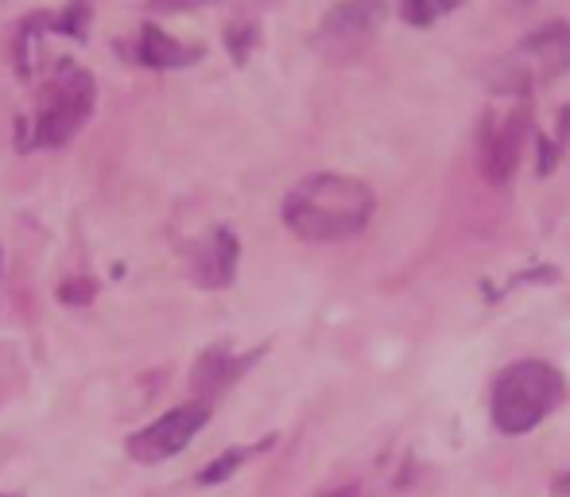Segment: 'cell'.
<instances>
[{
	"instance_id": "6",
	"label": "cell",
	"mask_w": 570,
	"mask_h": 497,
	"mask_svg": "<svg viewBox=\"0 0 570 497\" xmlns=\"http://www.w3.org/2000/svg\"><path fill=\"white\" fill-rule=\"evenodd\" d=\"M381 23H384L381 4H338L334 12H326L315 47L334 62L357 59V55L373 43Z\"/></svg>"
},
{
	"instance_id": "4",
	"label": "cell",
	"mask_w": 570,
	"mask_h": 497,
	"mask_svg": "<svg viewBox=\"0 0 570 497\" xmlns=\"http://www.w3.org/2000/svg\"><path fill=\"white\" fill-rule=\"evenodd\" d=\"M94 98H98L94 78L78 62H59V70H55V78L43 90V101L36 109L31 144L36 148H62L86 125V117L94 114Z\"/></svg>"
},
{
	"instance_id": "1",
	"label": "cell",
	"mask_w": 570,
	"mask_h": 497,
	"mask_svg": "<svg viewBox=\"0 0 570 497\" xmlns=\"http://www.w3.org/2000/svg\"><path fill=\"white\" fill-rule=\"evenodd\" d=\"M376 195L353 175H307L284 198V226L303 242H345L368 226Z\"/></svg>"
},
{
	"instance_id": "2",
	"label": "cell",
	"mask_w": 570,
	"mask_h": 497,
	"mask_svg": "<svg viewBox=\"0 0 570 497\" xmlns=\"http://www.w3.org/2000/svg\"><path fill=\"white\" fill-rule=\"evenodd\" d=\"M567 397V381L548 362H512L493 381V423L504 436H524L535 423H543Z\"/></svg>"
},
{
	"instance_id": "5",
	"label": "cell",
	"mask_w": 570,
	"mask_h": 497,
	"mask_svg": "<svg viewBox=\"0 0 570 497\" xmlns=\"http://www.w3.org/2000/svg\"><path fill=\"white\" fill-rule=\"evenodd\" d=\"M210 420V408L206 405H183L171 408L167 416H159L156 423H148L144 431H136L128 439V459L144 462V467H156V462H167L198 436Z\"/></svg>"
},
{
	"instance_id": "13",
	"label": "cell",
	"mask_w": 570,
	"mask_h": 497,
	"mask_svg": "<svg viewBox=\"0 0 570 497\" xmlns=\"http://www.w3.org/2000/svg\"><path fill=\"white\" fill-rule=\"evenodd\" d=\"M94 292H98V284H94V280H67V284L59 288V300L82 308V303L94 300Z\"/></svg>"
},
{
	"instance_id": "7",
	"label": "cell",
	"mask_w": 570,
	"mask_h": 497,
	"mask_svg": "<svg viewBox=\"0 0 570 497\" xmlns=\"http://www.w3.org/2000/svg\"><path fill=\"white\" fill-rule=\"evenodd\" d=\"M528 136V109L517 101L504 114H489L481 125V167L493 183H509L520 164V148Z\"/></svg>"
},
{
	"instance_id": "10",
	"label": "cell",
	"mask_w": 570,
	"mask_h": 497,
	"mask_svg": "<svg viewBox=\"0 0 570 497\" xmlns=\"http://www.w3.org/2000/svg\"><path fill=\"white\" fill-rule=\"evenodd\" d=\"M256 455V447H229L226 455H218V459L210 462V467L198 475V483L203 486H218V483H226L229 475H237V467L240 462H248Z\"/></svg>"
},
{
	"instance_id": "11",
	"label": "cell",
	"mask_w": 570,
	"mask_h": 497,
	"mask_svg": "<svg viewBox=\"0 0 570 497\" xmlns=\"http://www.w3.org/2000/svg\"><path fill=\"white\" fill-rule=\"evenodd\" d=\"M451 0H412V4H404V20L407 23H431V20H439V16H446L451 12Z\"/></svg>"
},
{
	"instance_id": "12",
	"label": "cell",
	"mask_w": 570,
	"mask_h": 497,
	"mask_svg": "<svg viewBox=\"0 0 570 497\" xmlns=\"http://www.w3.org/2000/svg\"><path fill=\"white\" fill-rule=\"evenodd\" d=\"M226 39H229V47H233V59L245 62V59H248V47H245V43H256V23H248V20L233 23Z\"/></svg>"
},
{
	"instance_id": "3",
	"label": "cell",
	"mask_w": 570,
	"mask_h": 497,
	"mask_svg": "<svg viewBox=\"0 0 570 497\" xmlns=\"http://www.w3.org/2000/svg\"><path fill=\"white\" fill-rule=\"evenodd\" d=\"M563 70H570V23L556 20L543 23L540 31H532L528 39H520L493 70V90L509 94V98L524 101L532 94V86L551 82Z\"/></svg>"
},
{
	"instance_id": "9",
	"label": "cell",
	"mask_w": 570,
	"mask_h": 497,
	"mask_svg": "<svg viewBox=\"0 0 570 497\" xmlns=\"http://www.w3.org/2000/svg\"><path fill=\"white\" fill-rule=\"evenodd\" d=\"M203 51H195V47H179L171 36H164L159 28H144L140 36V47H136V59L144 62V67L151 70H175V67H187V62H195Z\"/></svg>"
},
{
	"instance_id": "14",
	"label": "cell",
	"mask_w": 570,
	"mask_h": 497,
	"mask_svg": "<svg viewBox=\"0 0 570 497\" xmlns=\"http://www.w3.org/2000/svg\"><path fill=\"white\" fill-rule=\"evenodd\" d=\"M86 20H90V8H86V4H78L75 12H62L59 20H55V28H59V31H75V36H78V31H82V23H86Z\"/></svg>"
},
{
	"instance_id": "15",
	"label": "cell",
	"mask_w": 570,
	"mask_h": 497,
	"mask_svg": "<svg viewBox=\"0 0 570 497\" xmlns=\"http://www.w3.org/2000/svg\"><path fill=\"white\" fill-rule=\"evenodd\" d=\"M353 494H357V490H353V486H345V490H334L331 497H353Z\"/></svg>"
},
{
	"instance_id": "8",
	"label": "cell",
	"mask_w": 570,
	"mask_h": 497,
	"mask_svg": "<svg viewBox=\"0 0 570 497\" xmlns=\"http://www.w3.org/2000/svg\"><path fill=\"white\" fill-rule=\"evenodd\" d=\"M190 272L203 288H229L237 276V237L229 230H214L203 245L195 248Z\"/></svg>"
}]
</instances>
